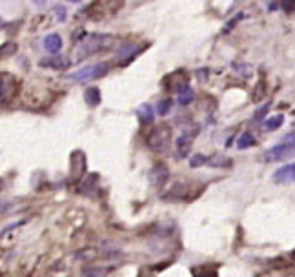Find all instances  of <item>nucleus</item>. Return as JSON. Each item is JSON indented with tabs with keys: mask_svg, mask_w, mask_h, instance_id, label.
I'll return each instance as SVG.
<instances>
[{
	"mask_svg": "<svg viewBox=\"0 0 295 277\" xmlns=\"http://www.w3.org/2000/svg\"><path fill=\"white\" fill-rule=\"evenodd\" d=\"M137 117L140 124H151L155 120V110L151 108V104H142V106H138Z\"/></svg>",
	"mask_w": 295,
	"mask_h": 277,
	"instance_id": "nucleus-10",
	"label": "nucleus"
},
{
	"mask_svg": "<svg viewBox=\"0 0 295 277\" xmlns=\"http://www.w3.org/2000/svg\"><path fill=\"white\" fill-rule=\"evenodd\" d=\"M110 71V66L106 62H98L93 64V66H86V68L79 69L77 73H69L66 75L71 80H77V82H88V80H95V79H102L106 73Z\"/></svg>",
	"mask_w": 295,
	"mask_h": 277,
	"instance_id": "nucleus-2",
	"label": "nucleus"
},
{
	"mask_svg": "<svg viewBox=\"0 0 295 277\" xmlns=\"http://www.w3.org/2000/svg\"><path fill=\"white\" fill-rule=\"evenodd\" d=\"M17 53V44L15 42H6L0 46V59H6V57H11Z\"/></svg>",
	"mask_w": 295,
	"mask_h": 277,
	"instance_id": "nucleus-16",
	"label": "nucleus"
},
{
	"mask_svg": "<svg viewBox=\"0 0 295 277\" xmlns=\"http://www.w3.org/2000/svg\"><path fill=\"white\" fill-rule=\"evenodd\" d=\"M197 277H217V274H215V272L206 270V272H202V274H199Z\"/></svg>",
	"mask_w": 295,
	"mask_h": 277,
	"instance_id": "nucleus-21",
	"label": "nucleus"
},
{
	"mask_svg": "<svg viewBox=\"0 0 295 277\" xmlns=\"http://www.w3.org/2000/svg\"><path fill=\"white\" fill-rule=\"evenodd\" d=\"M168 168L164 166V164H157V166H153L151 168V172H150V180H151V184L153 186H157V188H160V186H164V182L168 180Z\"/></svg>",
	"mask_w": 295,
	"mask_h": 277,
	"instance_id": "nucleus-8",
	"label": "nucleus"
},
{
	"mask_svg": "<svg viewBox=\"0 0 295 277\" xmlns=\"http://www.w3.org/2000/svg\"><path fill=\"white\" fill-rule=\"evenodd\" d=\"M111 42H113V37H111V35H102V33L88 35L84 40L79 42V48H77L75 51L77 60H84L86 57L95 55L98 51L110 48Z\"/></svg>",
	"mask_w": 295,
	"mask_h": 277,
	"instance_id": "nucleus-1",
	"label": "nucleus"
},
{
	"mask_svg": "<svg viewBox=\"0 0 295 277\" xmlns=\"http://www.w3.org/2000/svg\"><path fill=\"white\" fill-rule=\"evenodd\" d=\"M272 179H274L275 184H292V182H295V162L284 164L279 170H275Z\"/></svg>",
	"mask_w": 295,
	"mask_h": 277,
	"instance_id": "nucleus-5",
	"label": "nucleus"
},
{
	"mask_svg": "<svg viewBox=\"0 0 295 277\" xmlns=\"http://www.w3.org/2000/svg\"><path fill=\"white\" fill-rule=\"evenodd\" d=\"M192 140H193L192 133H182V135L177 138V153L180 157H186V155L190 153V150H192Z\"/></svg>",
	"mask_w": 295,
	"mask_h": 277,
	"instance_id": "nucleus-11",
	"label": "nucleus"
},
{
	"mask_svg": "<svg viewBox=\"0 0 295 277\" xmlns=\"http://www.w3.org/2000/svg\"><path fill=\"white\" fill-rule=\"evenodd\" d=\"M172 106H173L172 99H164V100H160V102H158L157 113L160 115V117H164V115H168V113L172 111Z\"/></svg>",
	"mask_w": 295,
	"mask_h": 277,
	"instance_id": "nucleus-17",
	"label": "nucleus"
},
{
	"mask_svg": "<svg viewBox=\"0 0 295 277\" xmlns=\"http://www.w3.org/2000/svg\"><path fill=\"white\" fill-rule=\"evenodd\" d=\"M168 140H170V130L168 128H158L155 132L151 133V138H150V146L153 150H162L164 146H168Z\"/></svg>",
	"mask_w": 295,
	"mask_h": 277,
	"instance_id": "nucleus-6",
	"label": "nucleus"
},
{
	"mask_svg": "<svg viewBox=\"0 0 295 277\" xmlns=\"http://www.w3.org/2000/svg\"><path fill=\"white\" fill-rule=\"evenodd\" d=\"M19 90H20L19 79L11 73H7V71H2L0 73V102H11L17 97Z\"/></svg>",
	"mask_w": 295,
	"mask_h": 277,
	"instance_id": "nucleus-3",
	"label": "nucleus"
},
{
	"mask_svg": "<svg viewBox=\"0 0 295 277\" xmlns=\"http://www.w3.org/2000/svg\"><path fill=\"white\" fill-rule=\"evenodd\" d=\"M55 11L59 13V20H60V22H64L66 19H68V9L62 6V4H57V6H55Z\"/></svg>",
	"mask_w": 295,
	"mask_h": 277,
	"instance_id": "nucleus-19",
	"label": "nucleus"
},
{
	"mask_svg": "<svg viewBox=\"0 0 295 277\" xmlns=\"http://www.w3.org/2000/svg\"><path fill=\"white\" fill-rule=\"evenodd\" d=\"M270 106H272V104H264V106H262L261 110H259V111H257V113H255V120H257V122L264 119V115H266L268 110H270Z\"/></svg>",
	"mask_w": 295,
	"mask_h": 277,
	"instance_id": "nucleus-20",
	"label": "nucleus"
},
{
	"mask_svg": "<svg viewBox=\"0 0 295 277\" xmlns=\"http://www.w3.org/2000/svg\"><path fill=\"white\" fill-rule=\"evenodd\" d=\"M250 146H255V138L252 133H242L239 138H237V148L239 150H248Z\"/></svg>",
	"mask_w": 295,
	"mask_h": 277,
	"instance_id": "nucleus-13",
	"label": "nucleus"
},
{
	"mask_svg": "<svg viewBox=\"0 0 295 277\" xmlns=\"http://www.w3.org/2000/svg\"><path fill=\"white\" fill-rule=\"evenodd\" d=\"M294 153H295V142H282V144L270 148L264 153V160L266 162H277V160L288 159L290 155H294Z\"/></svg>",
	"mask_w": 295,
	"mask_h": 277,
	"instance_id": "nucleus-4",
	"label": "nucleus"
},
{
	"mask_svg": "<svg viewBox=\"0 0 295 277\" xmlns=\"http://www.w3.org/2000/svg\"><path fill=\"white\" fill-rule=\"evenodd\" d=\"M44 49L48 53H59L62 49V39L59 33H49L46 39H44Z\"/></svg>",
	"mask_w": 295,
	"mask_h": 277,
	"instance_id": "nucleus-9",
	"label": "nucleus"
},
{
	"mask_svg": "<svg viewBox=\"0 0 295 277\" xmlns=\"http://www.w3.org/2000/svg\"><path fill=\"white\" fill-rule=\"evenodd\" d=\"M282 122H284V117L282 115H275V117H270L264 122V130H268V132H275L277 128H281Z\"/></svg>",
	"mask_w": 295,
	"mask_h": 277,
	"instance_id": "nucleus-14",
	"label": "nucleus"
},
{
	"mask_svg": "<svg viewBox=\"0 0 295 277\" xmlns=\"http://www.w3.org/2000/svg\"><path fill=\"white\" fill-rule=\"evenodd\" d=\"M71 60L66 59V57L55 55V57H49V59H42L40 66L42 68H49V69H57V71H64V69L69 68Z\"/></svg>",
	"mask_w": 295,
	"mask_h": 277,
	"instance_id": "nucleus-7",
	"label": "nucleus"
},
{
	"mask_svg": "<svg viewBox=\"0 0 295 277\" xmlns=\"http://www.w3.org/2000/svg\"><path fill=\"white\" fill-rule=\"evenodd\" d=\"M206 157L204 155H200V153H197L195 157H193L192 160H190V166L192 168H199V166H202V164H206Z\"/></svg>",
	"mask_w": 295,
	"mask_h": 277,
	"instance_id": "nucleus-18",
	"label": "nucleus"
},
{
	"mask_svg": "<svg viewBox=\"0 0 295 277\" xmlns=\"http://www.w3.org/2000/svg\"><path fill=\"white\" fill-rule=\"evenodd\" d=\"M193 97H195V95H193V90L190 86H186L184 90L178 93V104H180V106H188V104L193 102Z\"/></svg>",
	"mask_w": 295,
	"mask_h": 277,
	"instance_id": "nucleus-15",
	"label": "nucleus"
},
{
	"mask_svg": "<svg viewBox=\"0 0 295 277\" xmlns=\"http://www.w3.org/2000/svg\"><path fill=\"white\" fill-rule=\"evenodd\" d=\"M84 100H86V104H88L89 108H97L98 104L102 102V97H100V90L98 88H88L86 90V93H84Z\"/></svg>",
	"mask_w": 295,
	"mask_h": 277,
	"instance_id": "nucleus-12",
	"label": "nucleus"
}]
</instances>
